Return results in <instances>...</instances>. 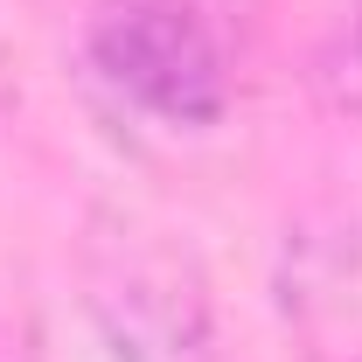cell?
I'll use <instances>...</instances> for the list:
<instances>
[{"mask_svg":"<svg viewBox=\"0 0 362 362\" xmlns=\"http://www.w3.org/2000/svg\"><path fill=\"white\" fill-rule=\"evenodd\" d=\"M84 56L119 105L160 126H216L230 105V56L202 0H98Z\"/></svg>","mask_w":362,"mask_h":362,"instance_id":"7a4b0ae2","label":"cell"},{"mask_svg":"<svg viewBox=\"0 0 362 362\" xmlns=\"http://www.w3.org/2000/svg\"><path fill=\"white\" fill-rule=\"evenodd\" d=\"M14 98H21V77H14V49L0 42V112H7Z\"/></svg>","mask_w":362,"mask_h":362,"instance_id":"3957f363","label":"cell"},{"mask_svg":"<svg viewBox=\"0 0 362 362\" xmlns=\"http://www.w3.org/2000/svg\"><path fill=\"white\" fill-rule=\"evenodd\" d=\"M77 279L119 362H209L216 341L209 279L175 230H153L126 209H98L77 251Z\"/></svg>","mask_w":362,"mask_h":362,"instance_id":"6da1fadb","label":"cell"}]
</instances>
